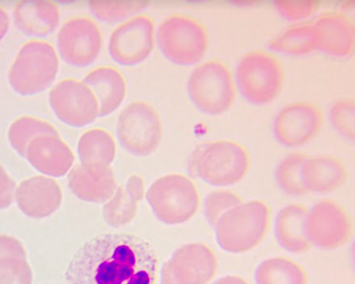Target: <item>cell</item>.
Listing matches in <instances>:
<instances>
[{
    "instance_id": "5b68a950",
    "label": "cell",
    "mask_w": 355,
    "mask_h": 284,
    "mask_svg": "<svg viewBox=\"0 0 355 284\" xmlns=\"http://www.w3.org/2000/svg\"><path fill=\"white\" fill-rule=\"evenodd\" d=\"M156 43L163 56L178 66L202 61L209 47V35L200 21L187 14H171L159 24Z\"/></svg>"
},
{
    "instance_id": "8fae6325",
    "label": "cell",
    "mask_w": 355,
    "mask_h": 284,
    "mask_svg": "<svg viewBox=\"0 0 355 284\" xmlns=\"http://www.w3.org/2000/svg\"><path fill=\"white\" fill-rule=\"evenodd\" d=\"M218 259L209 246L189 243L173 251L161 269V284H209L217 275Z\"/></svg>"
},
{
    "instance_id": "1f68e13d",
    "label": "cell",
    "mask_w": 355,
    "mask_h": 284,
    "mask_svg": "<svg viewBox=\"0 0 355 284\" xmlns=\"http://www.w3.org/2000/svg\"><path fill=\"white\" fill-rule=\"evenodd\" d=\"M243 198L234 191L218 189L211 191L205 201V215L206 221L215 228L218 220L230 209L243 203Z\"/></svg>"
},
{
    "instance_id": "7c38bea8",
    "label": "cell",
    "mask_w": 355,
    "mask_h": 284,
    "mask_svg": "<svg viewBox=\"0 0 355 284\" xmlns=\"http://www.w3.org/2000/svg\"><path fill=\"white\" fill-rule=\"evenodd\" d=\"M352 228L349 214L332 199L318 201L307 210L305 231L312 247L324 251L337 250L349 241Z\"/></svg>"
},
{
    "instance_id": "8d00e7d4",
    "label": "cell",
    "mask_w": 355,
    "mask_h": 284,
    "mask_svg": "<svg viewBox=\"0 0 355 284\" xmlns=\"http://www.w3.org/2000/svg\"><path fill=\"white\" fill-rule=\"evenodd\" d=\"M212 284H250L244 278L239 276H225L214 281Z\"/></svg>"
},
{
    "instance_id": "d590c367",
    "label": "cell",
    "mask_w": 355,
    "mask_h": 284,
    "mask_svg": "<svg viewBox=\"0 0 355 284\" xmlns=\"http://www.w3.org/2000/svg\"><path fill=\"white\" fill-rule=\"evenodd\" d=\"M10 22H11V19H10L8 12L0 5V41H2L8 33Z\"/></svg>"
},
{
    "instance_id": "e0dca14e",
    "label": "cell",
    "mask_w": 355,
    "mask_h": 284,
    "mask_svg": "<svg viewBox=\"0 0 355 284\" xmlns=\"http://www.w3.org/2000/svg\"><path fill=\"white\" fill-rule=\"evenodd\" d=\"M15 201L24 215L34 219L46 218L60 208L63 193L53 178L36 176L24 179L17 185Z\"/></svg>"
},
{
    "instance_id": "d6986e66",
    "label": "cell",
    "mask_w": 355,
    "mask_h": 284,
    "mask_svg": "<svg viewBox=\"0 0 355 284\" xmlns=\"http://www.w3.org/2000/svg\"><path fill=\"white\" fill-rule=\"evenodd\" d=\"M69 188L73 195L87 203H103L118 188L111 166L78 164L68 174Z\"/></svg>"
},
{
    "instance_id": "ffe728a7",
    "label": "cell",
    "mask_w": 355,
    "mask_h": 284,
    "mask_svg": "<svg viewBox=\"0 0 355 284\" xmlns=\"http://www.w3.org/2000/svg\"><path fill=\"white\" fill-rule=\"evenodd\" d=\"M13 17L15 24L22 33L44 38L58 28L61 12L53 1L24 0L15 5Z\"/></svg>"
},
{
    "instance_id": "5bb4252c",
    "label": "cell",
    "mask_w": 355,
    "mask_h": 284,
    "mask_svg": "<svg viewBox=\"0 0 355 284\" xmlns=\"http://www.w3.org/2000/svg\"><path fill=\"white\" fill-rule=\"evenodd\" d=\"M101 27L88 17H74L64 22L57 34V49L66 63L76 68L93 64L103 49Z\"/></svg>"
},
{
    "instance_id": "9c48e42d",
    "label": "cell",
    "mask_w": 355,
    "mask_h": 284,
    "mask_svg": "<svg viewBox=\"0 0 355 284\" xmlns=\"http://www.w3.org/2000/svg\"><path fill=\"white\" fill-rule=\"evenodd\" d=\"M116 135L128 153L141 157L151 156L162 142V119L148 102H130L119 116Z\"/></svg>"
},
{
    "instance_id": "9a60e30c",
    "label": "cell",
    "mask_w": 355,
    "mask_h": 284,
    "mask_svg": "<svg viewBox=\"0 0 355 284\" xmlns=\"http://www.w3.org/2000/svg\"><path fill=\"white\" fill-rule=\"evenodd\" d=\"M321 109L309 101H295L283 106L274 119L275 140L286 148L309 144L321 129Z\"/></svg>"
},
{
    "instance_id": "4fadbf2b",
    "label": "cell",
    "mask_w": 355,
    "mask_h": 284,
    "mask_svg": "<svg viewBox=\"0 0 355 284\" xmlns=\"http://www.w3.org/2000/svg\"><path fill=\"white\" fill-rule=\"evenodd\" d=\"M49 101L57 119L73 128H84L99 117L98 99L90 87L78 79L59 81L49 92Z\"/></svg>"
},
{
    "instance_id": "603a6c76",
    "label": "cell",
    "mask_w": 355,
    "mask_h": 284,
    "mask_svg": "<svg viewBox=\"0 0 355 284\" xmlns=\"http://www.w3.org/2000/svg\"><path fill=\"white\" fill-rule=\"evenodd\" d=\"M306 206L299 203L280 209L275 222V235L282 248L295 255H302L312 248L305 231Z\"/></svg>"
},
{
    "instance_id": "484cf974",
    "label": "cell",
    "mask_w": 355,
    "mask_h": 284,
    "mask_svg": "<svg viewBox=\"0 0 355 284\" xmlns=\"http://www.w3.org/2000/svg\"><path fill=\"white\" fill-rule=\"evenodd\" d=\"M257 284H309V276L300 263L289 258L265 259L254 274Z\"/></svg>"
},
{
    "instance_id": "d6a6232c",
    "label": "cell",
    "mask_w": 355,
    "mask_h": 284,
    "mask_svg": "<svg viewBox=\"0 0 355 284\" xmlns=\"http://www.w3.org/2000/svg\"><path fill=\"white\" fill-rule=\"evenodd\" d=\"M331 126L349 141L355 139V102L352 98L337 99L329 110Z\"/></svg>"
},
{
    "instance_id": "cb8c5ba5",
    "label": "cell",
    "mask_w": 355,
    "mask_h": 284,
    "mask_svg": "<svg viewBox=\"0 0 355 284\" xmlns=\"http://www.w3.org/2000/svg\"><path fill=\"white\" fill-rule=\"evenodd\" d=\"M145 181L133 174L126 183L116 188L103 208L104 221L111 228H121L131 223L137 215L138 204L145 197Z\"/></svg>"
},
{
    "instance_id": "4dcf8cb0",
    "label": "cell",
    "mask_w": 355,
    "mask_h": 284,
    "mask_svg": "<svg viewBox=\"0 0 355 284\" xmlns=\"http://www.w3.org/2000/svg\"><path fill=\"white\" fill-rule=\"evenodd\" d=\"M33 273L27 261L26 251H14L0 256V284H32Z\"/></svg>"
},
{
    "instance_id": "52a82bcc",
    "label": "cell",
    "mask_w": 355,
    "mask_h": 284,
    "mask_svg": "<svg viewBox=\"0 0 355 284\" xmlns=\"http://www.w3.org/2000/svg\"><path fill=\"white\" fill-rule=\"evenodd\" d=\"M284 69L274 54L262 49L244 54L235 69V85L240 94L254 106L274 101L284 84Z\"/></svg>"
},
{
    "instance_id": "2e32d148",
    "label": "cell",
    "mask_w": 355,
    "mask_h": 284,
    "mask_svg": "<svg viewBox=\"0 0 355 284\" xmlns=\"http://www.w3.org/2000/svg\"><path fill=\"white\" fill-rule=\"evenodd\" d=\"M312 32L317 51L337 58H347L354 54V22L347 15L324 12L312 19Z\"/></svg>"
},
{
    "instance_id": "7a4b0ae2",
    "label": "cell",
    "mask_w": 355,
    "mask_h": 284,
    "mask_svg": "<svg viewBox=\"0 0 355 284\" xmlns=\"http://www.w3.org/2000/svg\"><path fill=\"white\" fill-rule=\"evenodd\" d=\"M250 169L248 149L238 142L216 140L198 144L189 159L191 176L215 187L241 183Z\"/></svg>"
},
{
    "instance_id": "8992f818",
    "label": "cell",
    "mask_w": 355,
    "mask_h": 284,
    "mask_svg": "<svg viewBox=\"0 0 355 284\" xmlns=\"http://www.w3.org/2000/svg\"><path fill=\"white\" fill-rule=\"evenodd\" d=\"M189 98L196 108L208 116H220L236 101L232 69L220 60H207L191 72L187 82Z\"/></svg>"
},
{
    "instance_id": "ac0fdd59",
    "label": "cell",
    "mask_w": 355,
    "mask_h": 284,
    "mask_svg": "<svg viewBox=\"0 0 355 284\" xmlns=\"http://www.w3.org/2000/svg\"><path fill=\"white\" fill-rule=\"evenodd\" d=\"M26 160L44 176L61 178L73 168L76 156L60 135L36 137L27 147Z\"/></svg>"
},
{
    "instance_id": "e575fe53",
    "label": "cell",
    "mask_w": 355,
    "mask_h": 284,
    "mask_svg": "<svg viewBox=\"0 0 355 284\" xmlns=\"http://www.w3.org/2000/svg\"><path fill=\"white\" fill-rule=\"evenodd\" d=\"M16 189V181L0 164V210L7 209L13 204Z\"/></svg>"
},
{
    "instance_id": "836d02e7",
    "label": "cell",
    "mask_w": 355,
    "mask_h": 284,
    "mask_svg": "<svg viewBox=\"0 0 355 284\" xmlns=\"http://www.w3.org/2000/svg\"><path fill=\"white\" fill-rule=\"evenodd\" d=\"M318 0H277L274 1L275 8L280 16L287 21L300 22L309 21L320 8Z\"/></svg>"
},
{
    "instance_id": "6da1fadb",
    "label": "cell",
    "mask_w": 355,
    "mask_h": 284,
    "mask_svg": "<svg viewBox=\"0 0 355 284\" xmlns=\"http://www.w3.org/2000/svg\"><path fill=\"white\" fill-rule=\"evenodd\" d=\"M157 258L150 244L128 233L86 242L66 271L67 284H155Z\"/></svg>"
},
{
    "instance_id": "30bf717a",
    "label": "cell",
    "mask_w": 355,
    "mask_h": 284,
    "mask_svg": "<svg viewBox=\"0 0 355 284\" xmlns=\"http://www.w3.org/2000/svg\"><path fill=\"white\" fill-rule=\"evenodd\" d=\"M155 22L148 15H136L121 22L110 35L108 51L111 58L123 67L137 66L155 51Z\"/></svg>"
},
{
    "instance_id": "f546056e",
    "label": "cell",
    "mask_w": 355,
    "mask_h": 284,
    "mask_svg": "<svg viewBox=\"0 0 355 284\" xmlns=\"http://www.w3.org/2000/svg\"><path fill=\"white\" fill-rule=\"evenodd\" d=\"M89 9L96 19L108 24L124 22L150 6V1H99L88 2Z\"/></svg>"
},
{
    "instance_id": "44dd1931",
    "label": "cell",
    "mask_w": 355,
    "mask_h": 284,
    "mask_svg": "<svg viewBox=\"0 0 355 284\" xmlns=\"http://www.w3.org/2000/svg\"><path fill=\"white\" fill-rule=\"evenodd\" d=\"M302 178L309 193L329 194L346 183L347 169L341 159L330 154L307 156L302 164Z\"/></svg>"
},
{
    "instance_id": "277c9868",
    "label": "cell",
    "mask_w": 355,
    "mask_h": 284,
    "mask_svg": "<svg viewBox=\"0 0 355 284\" xmlns=\"http://www.w3.org/2000/svg\"><path fill=\"white\" fill-rule=\"evenodd\" d=\"M59 68L58 52L53 44L44 40H29L22 44L10 67V86L22 97L41 94L55 81Z\"/></svg>"
},
{
    "instance_id": "ba28073f",
    "label": "cell",
    "mask_w": 355,
    "mask_h": 284,
    "mask_svg": "<svg viewBox=\"0 0 355 284\" xmlns=\"http://www.w3.org/2000/svg\"><path fill=\"white\" fill-rule=\"evenodd\" d=\"M156 218L166 225L187 223L200 208V197L192 179L182 174H168L156 179L146 194Z\"/></svg>"
},
{
    "instance_id": "d4e9b609",
    "label": "cell",
    "mask_w": 355,
    "mask_h": 284,
    "mask_svg": "<svg viewBox=\"0 0 355 284\" xmlns=\"http://www.w3.org/2000/svg\"><path fill=\"white\" fill-rule=\"evenodd\" d=\"M78 153L82 164L111 166L116 156L115 139L105 129H89L79 138Z\"/></svg>"
},
{
    "instance_id": "83f0119b",
    "label": "cell",
    "mask_w": 355,
    "mask_h": 284,
    "mask_svg": "<svg viewBox=\"0 0 355 284\" xmlns=\"http://www.w3.org/2000/svg\"><path fill=\"white\" fill-rule=\"evenodd\" d=\"M44 134L60 135L53 124L33 116H21L15 119L8 129L10 146L19 156H26L27 147L33 139Z\"/></svg>"
},
{
    "instance_id": "3957f363",
    "label": "cell",
    "mask_w": 355,
    "mask_h": 284,
    "mask_svg": "<svg viewBox=\"0 0 355 284\" xmlns=\"http://www.w3.org/2000/svg\"><path fill=\"white\" fill-rule=\"evenodd\" d=\"M270 208L261 199L243 201L230 209L215 226L216 240L223 251L233 255L257 249L269 233Z\"/></svg>"
},
{
    "instance_id": "4316f807",
    "label": "cell",
    "mask_w": 355,
    "mask_h": 284,
    "mask_svg": "<svg viewBox=\"0 0 355 284\" xmlns=\"http://www.w3.org/2000/svg\"><path fill=\"white\" fill-rule=\"evenodd\" d=\"M270 51L290 56H304L316 51L313 39L312 19L285 27L269 42Z\"/></svg>"
},
{
    "instance_id": "f1b7e54d",
    "label": "cell",
    "mask_w": 355,
    "mask_h": 284,
    "mask_svg": "<svg viewBox=\"0 0 355 284\" xmlns=\"http://www.w3.org/2000/svg\"><path fill=\"white\" fill-rule=\"evenodd\" d=\"M307 156L305 153L294 151L283 157L277 164L275 172V181L287 195L299 197L309 193L302 178V164Z\"/></svg>"
},
{
    "instance_id": "7402d4cb",
    "label": "cell",
    "mask_w": 355,
    "mask_h": 284,
    "mask_svg": "<svg viewBox=\"0 0 355 284\" xmlns=\"http://www.w3.org/2000/svg\"><path fill=\"white\" fill-rule=\"evenodd\" d=\"M98 99L99 117H107L120 108L125 99L128 83L114 67L103 66L88 72L83 79Z\"/></svg>"
}]
</instances>
